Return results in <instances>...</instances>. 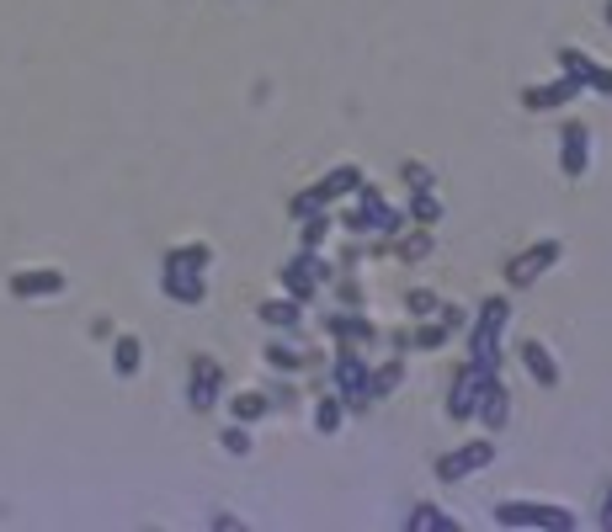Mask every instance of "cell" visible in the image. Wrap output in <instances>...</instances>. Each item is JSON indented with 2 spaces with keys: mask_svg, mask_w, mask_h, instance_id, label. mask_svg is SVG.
<instances>
[{
  "mask_svg": "<svg viewBox=\"0 0 612 532\" xmlns=\"http://www.w3.org/2000/svg\"><path fill=\"white\" fill-rule=\"evenodd\" d=\"M352 197H357V214H346V229H352V235H384V240H394V235L405 229V214L389 208L373 181H363Z\"/></svg>",
  "mask_w": 612,
  "mask_h": 532,
  "instance_id": "277c9868",
  "label": "cell"
},
{
  "mask_svg": "<svg viewBox=\"0 0 612 532\" xmlns=\"http://www.w3.org/2000/svg\"><path fill=\"white\" fill-rule=\"evenodd\" d=\"M267 411H272V400H267V394H256V388H245V394H235V400H229V415H235L240 426H256Z\"/></svg>",
  "mask_w": 612,
  "mask_h": 532,
  "instance_id": "603a6c76",
  "label": "cell"
},
{
  "mask_svg": "<svg viewBox=\"0 0 612 532\" xmlns=\"http://www.w3.org/2000/svg\"><path fill=\"white\" fill-rule=\"evenodd\" d=\"M367 373H373V367H367L352 346H342V357H336V367H330V384H336V400H342L346 415H367V405H373V394H367Z\"/></svg>",
  "mask_w": 612,
  "mask_h": 532,
  "instance_id": "8992f818",
  "label": "cell"
},
{
  "mask_svg": "<svg viewBox=\"0 0 612 532\" xmlns=\"http://www.w3.org/2000/svg\"><path fill=\"white\" fill-rule=\"evenodd\" d=\"M219 447H224V453H235V459H245V453H250V432L235 421V426H224V432H219Z\"/></svg>",
  "mask_w": 612,
  "mask_h": 532,
  "instance_id": "1f68e13d",
  "label": "cell"
},
{
  "mask_svg": "<svg viewBox=\"0 0 612 532\" xmlns=\"http://www.w3.org/2000/svg\"><path fill=\"white\" fill-rule=\"evenodd\" d=\"M139 363H145V346H139V336H112V373H118V378H134V373H139Z\"/></svg>",
  "mask_w": 612,
  "mask_h": 532,
  "instance_id": "44dd1931",
  "label": "cell"
},
{
  "mask_svg": "<svg viewBox=\"0 0 612 532\" xmlns=\"http://www.w3.org/2000/svg\"><path fill=\"white\" fill-rule=\"evenodd\" d=\"M405 218H411V224H421V229H432V224L442 218L437 193H411V208H405Z\"/></svg>",
  "mask_w": 612,
  "mask_h": 532,
  "instance_id": "4316f807",
  "label": "cell"
},
{
  "mask_svg": "<svg viewBox=\"0 0 612 532\" xmlns=\"http://www.w3.org/2000/svg\"><path fill=\"white\" fill-rule=\"evenodd\" d=\"M342 400H336V394H325V400H319V405H315V432L319 436H336V432H342Z\"/></svg>",
  "mask_w": 612,
  "mask_h": 532,
  "instance_id": "83f0119b",
  "label": "cell"
},
{
  "mask_svg": "<svg viewBox=\"0 0 612 532\" xmlns=\"http://www.w3.org/2000/svg\"><path fill=\"white\" fill-rule=\"evenodd\" d=\"M608 22H612V6H608Z\"/></svg>",
  "mask_w": 612,
  "mask_h": 532,
  "instance_id": "d590c367",
  "label": "cell"
},
{
  "mask_svg": "<svg viewBox=\"0 0 612 532\" xmlns=\"http://www.w3.org/2000/svg\"><path fill=\"white\" fill-rule=\"evenodd\" d=\"M399 384H405V363H399V357L367 373V394H373V400H389V394H394Z\"/></svg>",
  "mask_w": 612,
  "mask_h": 532,
  "instance_id": "cb8c5ba5",
  "label": "cell"
},
{
  "mask_svg": "<svg viewBox=\"0 0 612 532\" xmlns=\"http://www.w3.org/2000/svg\"><path fill=\"white\" fill-rule=\"evenodd\" d=\"M399 176H405V187H411V193H432V187H437L432 166H421V160H405V166H399Z\"/></svg>",
  "mask_w": 612,
  "mask_h": 532,
  "instance_id": "f1b7e54d",
  "label": "cell"
},
{
  "mask_svg": "<svg viewBox=\"0 0 612 532\" xmlns=\"http://www.w3.org/2000/svg\"><path fill=\"white\" fill-rule=\"evenodd\" d=\"M65 288H70V277L53 272V266H32V272H11V277H6V293H11V298H59Z\"/></svg>",
  "mask_w": 612,
  "mask_h": 532,
  "instance_id": "30bf717a",
  "label": "cell"
},
{
  "mask_svg": "<svg viewBox=\"0 0 612 532\" xmlns=\"http://www.w3.org/2000/svg\"><path fill=\"white\" fill-rule=\"evenodd\" d=\"M325 235H330V214H315V218H304V240H298V245L319 250V245H325Z\"/></svg>",
  "mask_w": 612,
  "mask_h": 532,
  "instance_id": "d6a6232c",
  "label": "cell"
},
{
  "mask_svg": "<svg viewBox=\"0 0 612 532\" xmlns=\"http://www.w3.org/2000/svg\"><path fill=\"white\" fill-rule=\"evenodd\" d=\"M560 256H564V245H560V240H539V245H527L522 256H512V262H506V283H512V288H533V283H539L543 272H549V266L560 262Z\"/></svg>",
  "mask_w": 612,
  "mask_h": 532,
  "instance_id": "9c48e42d",
  "label": "cell"
},
{
  "mask_svg": "<svg viewBox=\"0 0 612 532\" xmlns=\"http://www.w3.org/2000/svg\"><path fill=\"white\" fill-rule=\"evenodd\" d=\"M208 262H214V250H208L203 240L171 245V250H166V262H160V293H166L171 304H187V309H197V304L208 298V283H203Z\"/></svg>",
  "mask_w": 612,
  "mask_h": 532,
  "instance_id": "6da1fadb",
  "label": "cell"
},
{
  "mask_svg": "<svg viewBox=\"0 0 612 532\" xmlns=\"http://www.w3.org/2000/svg\"><path fill=\"white\" fill-rule=\"evenodd\" d=\"M506 319H512V298L495 293V298L480 304V319H474V331H468V367H474L480 388L501 384V331H506Z\"/></svg>",
  "mask_w": 612,
  "mask_h": 532,
  "instance_id": "7a4b0ae2",
  "label": "cell"
},
{
  "mask_svg": "<svg viewBox=\"0 0 612 532\" xmlns=\"http://www.w3.org/2000/svg\"><path fill=\"white\" fill-rule=\"evenodd\" d=\"M405 532H458V522L447 516L442 506H432V501H421L411 516H405Z\"/></svg>",
  "mask_w": 612,
  "mask_h": 532,
  "instance_id": "ffe728a7",
  "label": "cell"
},
{
  "mask_svg": "<svg viewBox=\"0 0 612 532\" xmlns=\"http://www.w3.org/2000/svg\"><path fill=\"white\" fill-rule=\"evenodd\" d=\"M447 341H453V331H447L442 319H432V325H416V331L399 341V346H416V352H442Z\"/></svg>",
  "mask_w": 612,
  "mask_h": 532,
  "instance_id": "d4e9b609",
  "label": "cell"
},
{
  "mask_svg": "<svg viewBox=\"0 0 612 532\" xmlns=\"http://www.w3.org/2000/svg\"><path fill=\"white\" fill-rule=\"evenodd\" d=\"M405 315H411V319L437 315V293H432V288H411V293H405Z\"/></svg>",
  "mask_w": 612,
  "mask_h": 532,
  "instance_id": "f546056e",
  "label": "cell"
},
{
  "mask_svg": "<svg viewBox=\"0 0 612 532\" xmlns=\"http://www.w3.org/2000/svg\"><path fill=\"white\" fill-rule=\"evenodd\" d=\"M474 405H480V378H474V367H458L453 373V388H447V415L453 421H474Z\"/></svg>",
  "mask_w": 612,
  "mask_h": 532,
  "instance_id": "9a60e30c",
  "label": "cell"
},
{
  "mask_svg": "<svg viewBox=\"0 0 612 532\" xmlns=\"http://www.w3.org/2000/svg\"><path fill=\"white\" fill-rule=\"evenodd\" d=\"M490 463H495V442H490V436H474V442H464V447L442 453V459H437V480L442 484H464V480H474L480 469H490Z\"/></svg>",
  "mask_w": 612,
  "mask_h": 532,
  "instance_id": "52a82bcc",
  "label": "cell"
},
{
  "mask_svg": "<svg viewBox=\"0 0 612 532\" xmlns=\"http://www.w3.org/2000/svg\"><path fill=\"white\" fill-rule=\"evenodd\" d=\"M224 394V363L219 357H193V373H187V405H193L197 415H208L214 405H219Z\"/></svg>",
  "mask_w": 612,
  "mask_h": 532,
  "instance_id": "ba28073f",
  "label": "cell"
},
{
  "mask_svg": "<svg viewBox=\"0 0 612 532\" xmlns=\"http://www.w3.org/2000/svg\"><path fill=\"white\" fill-rule=\"evenodd\" d=\"M325 208H330V203H325V193H319V187H304V193L288 197V218H294V224H304V218L325 214Z\"/></svg>",
  "mask_w": 612,
  "mask_h": 532,
  "instance_id": "484cf974",
  "label": "cell"
},
{
  "mask_svg": "<svg viewBox=\"0 0 612 532\" xmlns=\"http://www.w3.org/2000/svg\"><path fill=\"white\" fill-rule=\"evenodd\" d=\"M256 319L272 325V331H294L298 319H304V304H294V298H267V304L256 309Z\"/></svg>",
  "mask_w": 612,
  "mask_h": 532,
  "instance_id": "d6986e66",
  "label": "cell"
},
{
  "mask_svg": "<svg viewBox=\"0 0 612 532\" xmlns=\"http://www.w3.org/2000/svg\"><path fill=\"white\" fill-rule=\"evenodd\" d=\"M367 176H363V166H352V160H346V166H336V170H325V176H319L315 187L319 193H325V203H336V197H352L357 193V187H363Z\"/></svg>",
  "mask_w": 612,
  "mask_h": 532,
  "instance_id": "e0dca14e",
  "label": "cell"
},
{
  "mask_svg": "<svg viewBox=\"0 0 612 532\" xmlns=\"http://www.w3.org/2000/svg\"><path fill=\"white\" fill-rule=\"evenodd\" d=\"M586 166H591L586 122H560V170H564V181H581Z\"/></svg>",
  "mask_w": 612,
  "mask_h": 532,
  "instance_id": "7c38bea8",
  "label": "cell"
},
{
  "mask_svg": "<svg viewBox=\"0 0 612 532\" xmlns=\"http://www.w3.org/2000/svg\"><path fill=\"white\" fill-rule=\"evenodd\" d=\"M325 336H336L342 346H357V341H373L378 325L367 315H325Z\"/></svg>",
  "mask_w": 612,
  "mask_h": 532,
  "instance_id": "2e32d148",
  "label": "cell"
},
{
  "mask_svg": "<svg viewBox=\"0 0 612 532\" xmlns=\"http://www.w3.org/2000/svg\"><path fill=\"white\" fill-rule=\"evenodd\" d=\"M437 319L447 331H458V325H464V309H458V304H437Z\"/></svg>",
  "mask_w": 612,
  "mask_h": 532,
  "instance_id": "836d02e7",
  "label": "cell"
},
{
  "mask_svg": "<svg viewBox=\"0 0 612 532\" xmlns=\"http://www.w3.org/2000/svg\"><path fill=\"white\" fill-rule=\"evenodd\" d=\"M602 528L612 532V490H608V501H602Z\"/></svg>",
  "mask_w": 612,
  "mask_h": 532,
  "instance_id": "e575fe53",
  "label": "cell"
},
{
  "mask_svg": "<svg viewBox=\"0 0 612 532\" xmlns=\"http://www.w3.org/2000/svg\"><path fill=\"white\" fill-rule=\"evenodd\" d=\"M495 528H539V532H570L581 528V516L570 506H549V501H495L490 506Z\"/></svg>",
  "mask_w": 612,
  "mask_h": 532,
  "instance_id": "3957f363",
  "label": "cell"
},
{
  "mask_svg": "<svg viewBox=\"0 0 612 532\" xmlns=\"http://www.w3.org/2000/svg\"><path fill=\"white\" fill-rule=\"evenodd\" d=\"M560 70L581 75V86H586V91H596V97H612V70H608V65H596L591 53H581V49H560Z\"/></svg>",
  "mask_w": 612,
  "mask_h": 532,
  "instance_id": "4fadbf2b",
  "label": "cell"
},
{
  "mask_svg": "<svg viewBox=\"0 0 612 532\" xmlns=\"http://www.w3.org/2000/svg\"><path fill=\"white\" fill-rule=\"evenodd\" d=\"M581 91H586L581 75L560 70V80H549V86H527V91H522V107H527V112H554V107H564V101H575Z\"/></svg>",
  "mask_w": 612,
  "mask_h": 532,
  "instance_id": "8fae6325",
  "label": "cell"
},
{
  "mask_svg": "<svg viewBox=\"0 0 612 532\" xmlns=\"http://www.w3.org/2000/svg\"><path fill=\"white\" fill-rule=\"evenodd\" d=\"M267 363H272V367H288V373H294V367H304L309 357H304V352H294V346H283V341H267Z\"/></svg>",
  "mask_w": 612,
  "mask_h": 532,
  "instance_id": "4dcf8cb0",
  "label": "cell"
},
{
  "mask_svg": "<svg viewBox=\"0 0 612 532\" xmlns=\"http://www.w3.org/2000/svg\"><path fill=\"white\" fill-rule=\"evenodd\" d=\"M516 357H522L527 378H533L539 388H560V363H554V352H549V346H543L539 336L522 341V346H516Z\"/></svg>",
  "mask_w": 612,
  "mask_h": 532,
  "instance_id": "5bb4252c",
  "label": "cell"
},
{
  "mask_svg": "<svg viewBox=\"0 0 612 532\" xmlns=\"http://www.w3.org/2000/svg\"><path fill=\"white\" fill-rule=\"evenodd\" d=\"M389 256H394V262H426V256H432V235H426L421 224H416V235H405V229H399L394 245H389Z\"/></svg>",
  "mask_w": 612,
  "mask_h": 532,
  "instance_id": "7402d4cb",
  "label": "cell"
},
{
  "mask_svg": "<svg viewBox=\"0 0 612 532\" xmlns=\"http://www.w3.org/2000/svg\"><path fill=\"white\" fill-rule=\"evenodd\" d=\"M506 411H512V400H506V388L501 384H485L480 388V405H474V415H480V426H506Z\"/></svg>",
  "mask_w": 612,
  "mask_h": 532,
  "instance_id": "ac0fdd59",
  "label": "cell"
},
{
  "mask_svg": "<svg viewBox=\"0 0 612 532\" xmlns=\"http://www.w3.org/2000/svg\"><path fill=\"white\" fill-rule=\"evenodd\" d=\"M277 283H283V293L294 304H309L319 293V283H330V262L319 250H309V245H298V256H288V262L277 266Z\"/></svg>",
  "mask_w": 612,
  "mask_h": 532,
  "instance_id": "5b68a950",
  "label": "cell"
}]
</instances>
